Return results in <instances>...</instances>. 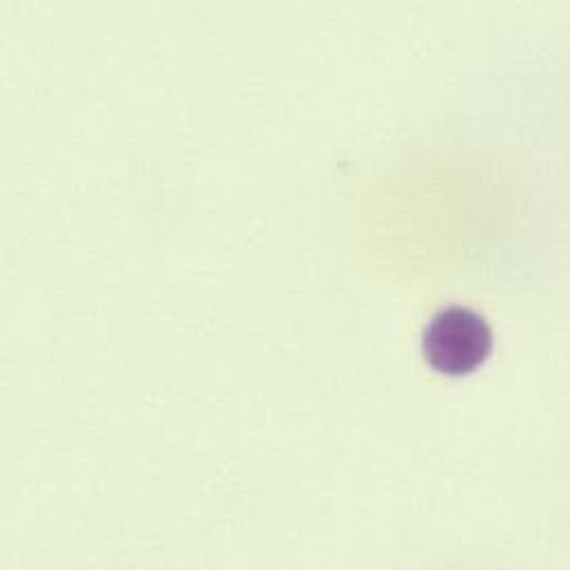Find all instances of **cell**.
<instances>
[{"label": "cell", "instance_id": "6da1fadb", "mask_svg": "<svg viewBox=\"0 0 570 570\" xmlns=\"http://www.w3.org/2000/svg\"><path fill=\"white\" fill-rule=\"evenodd\" d=\"M422 348L426 362L435 371L462 377L489 360L493 351V335L480 313L464 306H451L429 322Z\"/></svg>", "mask_w": 570, "mask_h": 570}]
</instances>
